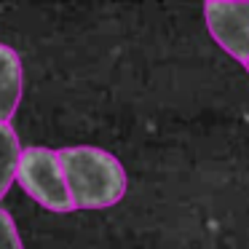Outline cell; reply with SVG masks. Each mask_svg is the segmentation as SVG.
Returning <instances> with one entry per match:
<instances>
[{
  "mask_svg": "<svg viewBox=\"0 0 249 249\" xmlns=\"http://www.w3.org/2000/svg\"><path fill=\"white\" fill-rule=\"evenodd\" d=\"M204 19L214 43L244 65L249 59V3H206Z\"/></svg>",
  "mask_w": 249,
  "mask_h": 249,
  "instance_id": "cell-3",
  "label": "cell"
},
{
  "mask_svg": "<svg viewBox=\"0 0 249 249\" xmlns=\"http://www.w3.org/2000/svg\"><path fill=\"white\" fill-rule=\"evenodd\" d=\"M56 156L75 209H110L126 196V169L113 153L78 145L62 147Z\"/></svg>",
  "mask_w": 249,
  "mask_h": 249,
  "instance_id": "cell-1",
  "label": "cell"
},
{
  "mask_svg": "<svg viewBox=\"0 0 249 249\" xmlns=\"http://www.w3.org/2000/svg\"><path fill=\"white\" fill-rule=\"evenodd\" d=\"M24 147L19 145L17 131L11 129V124H0V201L6 198L8 188L17 179V166L22 158Z\"/></svg>",
  "mask_w": 249,
  "mask_h": 249,
  "instance_id": "cell-5",
  "label": "cell"
},
{
  "mask_svg": "<svg viewBox=\"0 0 249 249\" xmlns=\"http://www.w3.org/2000/svg\"><path fill=\"white\" fill-rule=\"evenodd\" d=\"M17 182L30 198H35L49 212L65 214L75 209L62 174L59 156L49 147H24L17 166Z\"/></svg>",
  "mask_w": 249,
  "mask_h": 249,
  "instance_id": "cell-2",
  "label": "cell"
},
{
  "mask_svg": "<svg viewBox=\"0 0 249 249\" xmlns=\"http://www.w3.org/2000/svg\"><path fill=\"white\" fill-rule=\"evenodd\" d=\"M22 59L11 46L0 43V124H8L22 102Z\"/></svg>",
  "mask_w": 249,
  "mask_h": 249,
  "instance_id": "cell-4",
  "label": "cell"
},
{
  "mask_svg": "<svg viewBox=\"0 0 249 249\" xmlns=\"http://www.w3.org/2000/svg\"><path fill=\"white\" fill-rule=\"evenodd\" d=\"M0 249H24L19 231L14 225V217L6 209H0Z\"/></svg>",
  "mask_w": 249,
  "mask_h": 249,
  "instance_id": "cell-6",
  "label": "cell"
},
{
  "mask_svg": "<svg viewBox=\"0 0 249 249\" xmlns=\"http://www.w3.org/2000/svg\"><path fill=\"white\" fill-rule=\"evenodd\" d=\"M244 67H247V72H249V59H247V62H244Z\"/></svg>",
  "mask_w": 249,
  "mask_h": 249,
  "instance_id": "cell-7",
  "label": "cell"
}]
</instances>
